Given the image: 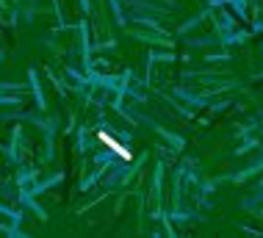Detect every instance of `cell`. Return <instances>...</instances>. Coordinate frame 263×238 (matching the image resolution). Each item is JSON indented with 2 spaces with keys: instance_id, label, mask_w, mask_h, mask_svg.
Here are the masks:
<instances>
[{
  "instance_id": "obj_1",
  "label": "cell",
  "mask_w": 263,
  "mask_h": 238,
  "mask_svg": "<svg viewBox=\"0 0 263 238\" xmlns=\"http://www.w3.org/2000/svg\"><path fill=\"white\" fill-rule=\"evenodd\" d=\"M97 139H100V141L105 144V147L111 150V153H117L119 158H125V161H130V158H133V155H130V150H125L122 144H119L117 139H114V136H108L105 131H100V133H97Z\"/></svg>"
}]
</instances>
